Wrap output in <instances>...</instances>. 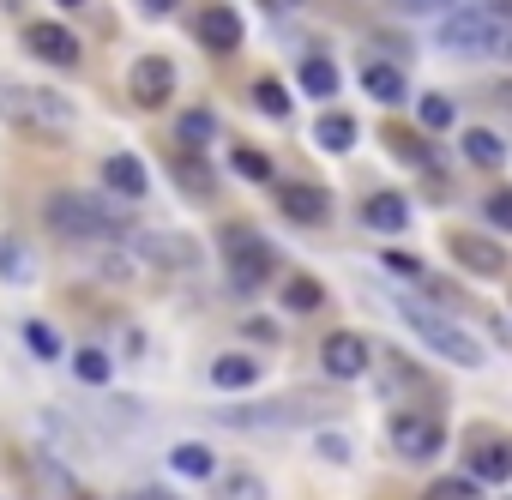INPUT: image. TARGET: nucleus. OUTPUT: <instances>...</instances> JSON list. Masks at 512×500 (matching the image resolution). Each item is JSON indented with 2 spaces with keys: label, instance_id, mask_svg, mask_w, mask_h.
Returning a JSON list of instances; mask_svg holds the SVG:
<instances>
[{
  "label": "nucleus",
  "instance_id": "nucleus-18",
  "mask_svg": "<svg viewBox=\"0 0 512 500\" xmlns=\"http://www.w3.org/2000/svg\"><path fill=\"white\" fill-rule=\"evenodd\" d=\"M362 85H368V97H380V103H404V73L386 67V61L362 67Z\"/></svg>",
  "mask_w": 512,
  "mask_h": 500
},
{
  "label": "nucleus",
  "instance_id": "nucleus-37",
  "mask_svg": "<svg viewBox=\"0 0 512 500\" xmlns=\"http://www.w3.org/2000/svg\"><path fill=\"white\" fill-rule=\"evenodd\" d=\"M25 338H31V350H37V356H55V338H49V332H43V326H31V332H25Z\"/></svg>",
  "mask_w": 512,
  "mask_h": 500
},
{
  "label": "nucleus",
  "instance_id": "nucleus-15",
  "mask_svg": "<svg viewBox=\"0 0 512 500\" xmlns=\"http://www.w3.org/2000/svg\"><path fill=\"white\" fill-rule=\"evenodd\" d=\"M362 223L380 229V235H398V229H410V199L404 193H368L362 199Z\"/></svg>",
  "mask_w": 512,
  "mask_h": 500
},
{
  "label": "nucleus",
  "instance_id": "nucleus-22",
  "mask_svg": "<svg viewBox=\"0 0 512 500\" xmlns=\"http://www.w3.org/2000/svg\"><path fill=\"white\" fill-rule=\"evenodd\" d=\"M320 302H326V290H320L314 278H290V284H284V308H296V314H314Z\"/></svg>",
  "mask_w": 512,
  "mask_h": 500
},
{
  "label": "nucleus",
  "instance_id": "nucleus-41",
  "mask_svg": "<svg viewBox=\"0 0 512 500\" xmlns=\"http://www.w3.org/2000/svg\"><path fill=\"white\" fill-rule=\"evenodd\" d=\"M61 7H79V0H61Z\"/></svg>",
  "mask_w": 512,
  "mask_h": 500
},
{
  "label": "nucleus",
  "instance_id": "nucleus-13",
  "mask_svg": "<svg viewBox=\"0 0 512 500\" xmlns=\"http://www.w3.org/2000/svg\"><path fill=\"white\" fill-rule=\"evenodd\" d=\"M278 205H284L290 223H308V229L332 217V193L314 187V181H290V187H278Z\"/></svg>",
  "mask_w": 512,
  "mask_h": 500
},
{
  "label": "nucleus",
  "instance_id": "nucleus-20",
  "mask_svg": "<svg viewBox=\"0 0 512 500\" xmlns=\"http://www.w3.org/2000/svg\"><path fill=\"white\" fill-rule=\"evenodd\" d=\"M464 157L482 163V169H500V163H506V145H500L494 133H464Z\"/></svg>",
  "mask_w": 512,
  "mask_h": 500
},
{
  "label": "nucleus",
  "instance_id": "nucleus-35",
  "mask_svg": "<svg viewBox=\"0 0 512 500\" xmlns=\"http://www.w3.org/2000/svg\"><path fill=\"white\" fill-rule=\"evenodd\" d=\"M392 7H398V13H446L452 0H392Z\"/></svg>",
  "mask_w": 512,
  "mask_h": 500
},
{
  "label": "nucleus",
  "instance_id": "nucleus-2",
  "mask_svg": "<svg viewBox=\"0 0 512 500\" xmlns=\"http://www.w3.org/2000/svg\"><path fill=\"white\" fill-rule=\"evenodd\" d=\"M43 211H49L55 235H67V241H103V247H115V241L133 235V217L121 205H109L97 193H79V187H55Z\"/></svg>",
  "mask_w": 512,
  "mask_h": 500
},
{
  "label": "nucleus",
  "instance_id": "nucleus-7",
  "mask_svg": "<svg viewBox=\"0 0 512 500\" xmlns=\"http://www.w3.org/2000/svg\"><path fill=\"white\" fill-rule=\"evenodd\" d=\"M446 254L470 278H506L512 272V254H506L494 235H476V229H446Z\"/></svg>",
  "mask_w": 512,
  "mask_h": 500
},
{
  "label": "nucleus",
  "instance_id": "nucleus-16",
  "mask_svg": "<svg viewBox=\"0 0 512 500\" xmlns=\"http://www.w3.org/2000/svg\"><path fill=\"white\" fill-rule=\"evenodd\" d=\"M103 181H109L115 193H127V199H145V193H151V175H145V163H139L133 151H115V157L103 163Z\"/></svg>",
  "mask_w": 512,
  "mask_h": 500
},
{
  "label": "nucleus",
  "instance_id": "nucleus-38",
  "mask_svg": "<svg viewBox=\"0 0 512 500\" xmlns=\"http://www.w3.org/2000/svg\"><path fill=\"white\" fill-rule=\"evenodd\" d=\"M139 7H145V13H151V19H169V13H175V7H181V0H139Z\"/></svg>",
  "mask_w": 512,
  "mask_h": 500
},
{
  "label": "nucleus",
  "instance_id": "nucleus-40",
  "mask_svg": "<svg viewBox=\"0 0 512 500\" xmlns=\"http://www.w3.org/2000/svg\"><path fill=\"white\" fill-rule=\"evenodd\" d=\"M133 500H163V494H133Z\"/></svg>",
  "mask_w": 512,
  "mask_h": 500
},
{
  "label": "nucleus",
  "instance_id": "nucleus-33",
  "mask_svg": "<svg viewBox=\"0 0 512 500\" xmlns=\"http://www.w3.org/2000/svg\"><path fill=\"white\" fill-rule=\"evenodd\" d=\"M488 61H506V67H512V7H506V19H500V31H494V49H488Z\"/></svg>",
  "mask_w": 512,
  "mask_h": 500
},
{
  "label": "nucleus",
  "instance_id": "nucleus-14",
  "mask_svg": "<svg viewBox=\"0 0 512 500\" xmlns=\"http://www.w3.org/2000/svg\"><path fill=\"white\" fill-rule=\"evenodd\" d=\"M470 470H476V482H512V440H500V434L470 440Z\"/></svg>",
  "mask_w": 512,
  "mask_h": 500
},
{
  "label": "nucleus",
  "instance_id": "nucleus-34",
  "mask_svg": "<svg viewBox=\"0 0 512 500\" xmlns=\"http://www.w3.org/2000/svg\"><path fill=\"white\" fill-rule=\"evenodd\" d=\"M386 272H398V278L416 284V278H422V260H416V254H386Z\"/></svg>",
  "mask_w": 512,
  "mask_h": 500
},
{
  "label": "nucleus",
  "instance_id": "nucleus-31",
  "mask_svg": "<svg viewBox=\"0 0 512 500\" xmlns=\"http://www.w3.org/2000/svg\"><path fill=\"white\" fill-rule=\"evenodd\" d=\"M416 115H422V127H434V133H440V127H452V103H446V97H422V109H416Z\"/></svg>",
  "mask_w": 512,
  "mask_h": 500
},
{
  "label": "nucleus",
  "instance_id": "nucleus-10",
  "mask_svg": "<svg viewBox=\"0 0 512 500\" xmlns=\"http://www.w3.org/2000/svg\"><path fill=\"white\" fill-rule=\"evenodd\" d=\"M193 37H199L211 55H235V49H241V13L223 7V0H211V7H199V19H193Z\"/></svg>",
  "mask_w": 512,
  "mask_h": 500
},
{
  "label": "nucleus",
  "instance_id": "nucleus-8",
  "mask_svg": "<svg viewBox=\"0 0 512 500\" xmlns=\"http://www.w3.org/2000/svg\"><path fill=\"white\" fill-rule=\"evenodd\" d=\"M440 446H446V428L434 416H422V410H398L392 416V452L398 458L428 464V458H440Z\"/></svg>",
  "mask_w": 512,
  "mask_h": 500
},
{
  "label": "nucleus",
  "instance_id": "nucleus-25",
  "mask_svg": "<svg viewBox=\"0 0 512 500\" xmlns=\"http://www.w3.org/2000/svg\"><path fill=\"white\" fill-rule=\"evenodd\" d=\"M73 374H79L85 386H103V380H109V356H103V350H79V356H73Z\"/></svg>",
  "mask_w": 512,
  "mask_h": 500
},
{
  "label": "nucleus",
  "instance_id": "nucleus-19",
  "mask_svg": "<svg viewBox=\"0 0 512 500\" xmlns=\"http://www.w3.org/2000/svg\"><path fill=\"white\" fill-rule=\"evenodd\" d=\"M296 79H302V91H308V97H332V91H338V67H332L326 55H308Z\"/></svg>",
  "mask_w": 512,
  "mask_h": 500
},
{
  "label": "nucleus",
  "instance_id": "nucleus-39",
  "mask_svg": "<svg viewBox=\"0 0 512 500\" xmlns=\"http://www.w3.org/2000/svg\"><path fill=\"white\" fill-rule=\"evenodd\" d=\"M494 97H500V103H506V109H512V79H506V85H500V91H494Z\"/></svg>",
  "mask_w": 512,
  "mask_h": 500
},
{
  "label": "nucleus",
  "instance_id": "nucleus-11",
  "mask_svg": "<svg viewBox=\"0 0 512 500\" xmlns=\"http://www.w3.org/2000/svg\"><path fill=\"white\" fill-rule=\"evenodd\" d=\"M368 362H374V350H368L356 332H332V338L320 344V368H326L332 380H362Z\"/></svg>",
  "mask_w": 512,
  "mask_h": 500
},
{
  "label": "nucleus",
  "instance_id": "nucleus-26",
  "mask_svg": "<svg viewBox=\"0 0 512 500\" xmlns=\"http://www.w3.org/2000/svg\"><path fill=\"white\" fill-rule=\"evenodd\" d=\"M253 103H260L266 115H290V91H284L278 79H260V85H253Z\"/></svg>",
  "mask_w": 512,
  "mask_h": 500
},
{
  "label": "nucleus",
  "instance_id": "nucleus-17",
  "mask_svg": "<svg viewBox=\"0 0 512 500\" xmlns=\"http://www.w3.org/2000/svg\"><path fill=\"white\" fill-rule=\"evenodd\" d=\"M211 386H217V392H247V386H260V362H253V356H217V362H211Z\"/></svg>",
  "mask_w": 512,
  "mask_h": 500
},
{
  "label": "nucleus",
  "instance_id": "nucleus-4",
  "mask_svg": "<svg viewBox=\"0 0 512 500\" xmlns=\"http://www.w3.org/2000/svg\"><path fill=\"white\" fill-rule=\"evenodd\" d=\"M512 0H476V7H458L446 25H440V49L446 55H488L494 49V31L506 19Z\"/></svg>",
  "mask_w": 512,
  "mask_h": 500
},
{
  "label": "nucleus",
  "instance_id": "nucleus-9",
  "mask_svg": "<svg viewBox=\"0 0 512 500\" xmlns=\"http://www.w3.org/2000/svg\"><path fill=\"white\" fill-rule=\"evenodd\" d=\"M127 91H133L139 109H163L175 97V61L169 55H139L133 73H127Z\"/></svg>",
  "mask_w": 512,
  "mask_h": 500
},
{
  "label": "nucleus",
  "instance_id": "nucleus-32",
  "mask_svg": "<svg viewBox=\"0 0 512 500\" xmlns=\"http://www.w3.org/2000/svg\"><path fill=\"white\" fill-rule=\"evenodd\" d=\"M0 266H7V278H31V260L19 254V241H0Z\"/></svg>",
  "mask_w": 512,
  "mask_h": 500
},
{
  "label": "nucleus",
  "instance_id": "nucleus-24",
  "mask_svg": "<svg viewBox=\"0 0 512 500\" xmlns=\"http://www.w3.org/2000/svg\"><path fill=\"white\" fill-rule=\"evenodd\" d=\"M229 163H235L247 181H272V157H260L253 145H235V151H229Z\"/></svg>",
  "mask_w": 512,
  "mask_h": 500
},
{
  "label": "nucleus",
  "instance_id": "nucleus-29",
  "mask_svg": "<svg viewBox=\"0 0 512 500\" xmlns=\"http://www.w3.org/2000/svg\"><path fill=\"white\" fill-rule=\"evenodd\" d=\"M482 211H488V223H500V229H506V235H512V187H494V193H488V205H482Z\"/></svg>",
  "mask_w": 512,
  "mask_h": 500
},
{
  "label": "nucleus",
  "instance_id": "nucleus-12",
  "mask_svg": "<svg viewBox=\"0 0 512 500\" xmlns=\"http://www.w3.org/2000/svg\"><path fill=\"white\" fill-rule=\"evenodd\" d=\"M25 49H31L37 61H49V67H79V37H73L67 25H49V19L25 25Z\"/></svg>",
  "mask_w": 512,
  "mask_h": 500
},
{
  "label": "nucleus",
  "instance_id": "nucleus-28",
  "mask_svg": "<svg viewBox=\"0 0 512 500\" xmlns=\"http://www.w3.org/2000/svg\"><path fill=\"white\" fill-rule=\"evenodd\" d=\"M422 500H476V482H464V476H440Z\"/></svg>",
  "mask_w": 512,
  "mask_h": 500
},
{
  "label": "nucleus",
  "instance_id": "nucleus-1",
  "mask_svg": "<svg viewBox=\"0 0 512 500\" xmlns=\"http://www.w3.org/2000/svg\"><path fill=\"white\" fill-rule=\"evenodd\" d=\"M0 121L19 133H37V139H67V127H79V103L55 85L0 79Z\"/></svg>",
  "mask_w": 512,
  "mask_h": 500
},
{
  "label": "nucleus",
  "instance_id": "nucleus-42",
  "mask_svg": "<svg viewBox=\"0 0 512 500\" xmlns=\"http://www.w3.org/2000/svg\"><path fill=\"white\" fill-rule=\"evenodd\" d=\"M284 7H302V0H284Z\"/></svg>",
  "mask_w": 512,
  "mask_h": 500
},
{
  "label": "nucleus",
  "instance_id": "nucleus-21",
  "mask_svg": "<svg viewBox=\"0 0 512 500\" xmlns=\"http://www.w3.org/2000/svg\"><path fill=\"white\" fill-rule=\"evenodd\" d=\"M314 133H320L326 151H350V145H356V121H350V115H326Z\"/></svg>",
  "mask_w": 512,
  "mask_h": 500
},
{
  "label": "nucleus",
  "instance_id": "nucleus-6",
  "mask_svg": "<svg viewBox=\"0 0 512 500\" xmlns=\"http://www.w3.org/2000/svg\"><path fill=\"white\" fill-rule=\"evenodd\" d=\"M127 247H133V260L163 266V272H199V260H205L199 241L193 235H175V229H133Z\"/></svg>",
  "mask_w": 512,
  "mask_h": 500
},
{
  "label": "nucleus",
  "instance_id": "nucleus-5",
  "mask_svg": "<svg viewBox=\"0 0 512 500\" xmlns=\"http://www.w3.org/2000/svg\"><path fill=\"white\" fill-rule=\"evenodd\" d=\"M217 241H223V260H229L235 290H260L266 272H272V247H266V235H253L247 223H229Z\"/></svg>",
  "mask_w": 512,
  "mask_h": 500
},
{
  "label": "nucleus",
  "instance_id": "nucleus-36",
  "mask_svg": "<svg viewBox=\"0 0 512 500\" xmlns=\"http://www.w3.org/2000/svg\"><path fill=\"white\" fill-rule=\"evenodd\" d=\"M181 175H187V193H199V199H205V193H211V187H205V181H199V175H205V169H199V163H181Z\"/></svg>",
  "mask_w": 512,
  "mask_h": 500
},
{
  "label": "nucleus",
  "instance_id": "nucleus-23",
  "mask_svg": "<svg viewBox=\"0 0 512 500\" xmlns=\"http://www.w3.org/2000/svg\"><path fill=\"white\" fill-rule=\"evenodd\" d=\"M169 464H175L181 476H211V470H217V458H211L205 446H193V440H187V446H175V452H169Z\"/></svg>",
  "mask_w": 512,
  "mask_h": 500
},
{
  "label": "nucleus",
  "instance_id": "nucleus-3",
  "mask_svg": "<svg viewBox=\"0 0 512 500\" xmlns=\"http://www.w3.org/2000/svg\"><path fill=\"white\" fill-rule=\"evenodd\" d=\"M404 320H410V332H416L434 356H446L452 368H482V344H476L458 320H446V314H434V308H422V302H404Z\"/></svg>",
  "mask_w": 512,
  "mask_h": 500
},
{
  "label": "nucleus",
  "instance_id": "nucleus-27",
  "mask_svg": "<svg viewBox=\"0 0 512 500\" xmlns=\"http://www.w3.org/2000/svg\"><path fill=\"white\" fill-rule=\"evenodd\" d=\"M211 133H217V127H211L205 109H187V115H181V145H205Z\"/></svg>",
  "mask_w": 512,
  "mask_h": 500
},
{
  "label": "nucleus",
  "instance_id": "nucleus-30",
  "mask_svg": "<svg viewBox=\"0 0 512 500\" xmlns=\"http://www.w3.org/2000/svg\"><path fill=\"white\" fill-rule=\"evenodd\" d=\"M217 500H266V488L247 476H229V482H217Z\"/></svg>",
  "mask_w": 512,
  "mask_h": 500
}]
</instances>
